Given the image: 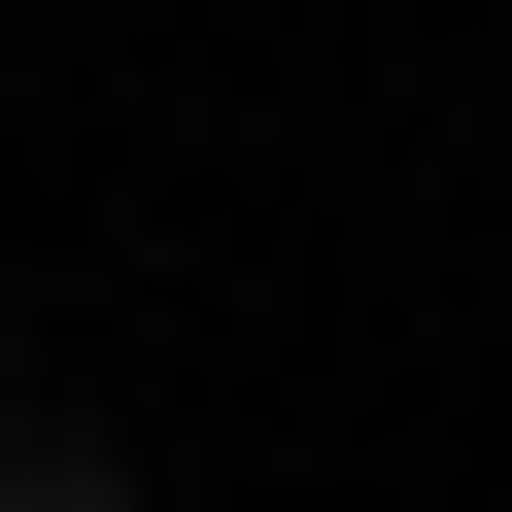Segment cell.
<instances>
[{
  "mask_svg": "<svg viewBox=\"0 0 512 512\" xmlns=\"http://www.w3.org/2000/svg\"><path fill=\"white\" fill-rule=\"evenodd\" d=\"M0 512H137V444H69V410H0Z\"/></svg>",
  "mask_w": 512,
  "mask_h": 512,
  "instance_id": "1",
  "label": "cell"
},
{
  "mask_svg": "<svg viewBox=\"0 0 512 512\" xmlns=\"http://www.w3.org/2000/svg\"><path fill=\"white\" fill-rule=\"evenodd\" d=\"M0 410H35V376H0Z\"/></svg>",
  "mask_w": 512,
  "mask_h": 512,
  "instance_id": "2",
  "label": "cell"
}]
</instances>
